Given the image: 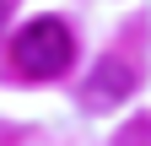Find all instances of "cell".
Returning a JSON list of instances; mask_svg holds the SVG:
<instances>
[{"mask_svg": "<svg viewBox=\"0 0 151 146\" xmlns=\"http://www.w3.org/2000/svg\"><path fill=\"white\" fill-rule=\"evenodd\" d=\"M70 54H76V38H70V27L60 16H32L11 43V65L32 81H49L70 65Z\"/></svg>", "mask_w": 151, "mask_h": 146, "instance_id": "cell-1", "label": "cell"}, {"mask_svg": "<svg viewBox=\"0 0 151 146\" xmlns=\"http://www.w3.org/2000/svg\"><path fill=\"white\" fill-rule=\"evenodd\" d=\"M124 92H129V70H124L119 60H103V70L81 87V103H86V108H108V103H119Z\"/></svg>", "mask_w": 151, "mask_h": 146, "instance_id": "cell-2", "label": "cell"}]
</instances>
